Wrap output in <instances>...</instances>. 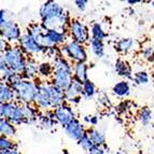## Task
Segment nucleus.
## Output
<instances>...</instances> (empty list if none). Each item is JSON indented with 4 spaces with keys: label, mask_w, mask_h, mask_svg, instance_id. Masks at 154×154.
Masks as SVG:
<instances>
[{
    "label": "nucleus",
    "mask_w": 154,
    "mask_h": 154,
    "mask_svg": "<svg viewBox=\"0 0 154 154\" xmlns=\"http://www.w3.org/2000/svg\"><path fill=\"white\" fill-rule=\"evenodd\" d=\"M40 23L45 29H56L68 33L71 18L68 11L60 3L50 0L42 3L39 8Z\"/></svg>",
    "instance_id": "1"
},
{
    "label": "nucleus",
    "mask_w": 154,
    "mask_h": 154,
    "mask_svg": "<svg viewBox=\"0 0 154 154\" xmlns=\"http://www.w3.org/2000/svg\"><path fill=\"white\" fill-rule=\"evenodd\" d=\"M52 64L54 67V73L50 82L66 92L75 79L73 64L62 54L57 55L52 59Z\"/></svg>",
    "instance_id": "2"
},
{
    "label": "nucleus",
    "mask_w": 154,
    "mask_h": 154,
    "mask_svg": "<svg viewBox=\"0 0 154 154\" xmlns=\"http://www.w3.org/2000/svg\"><path fill=\"white\" fill-rule=\"evenodd\" d=\"M38 80L23 79L21 82L13 86L15 91V97L18 103L21 105H31L35 103L37 93H38Z\"/></svg>",
    "instance_id": "3"
},
{
    "label": "nucleus",
    "mask_w": 154,
    "mask_h": 154,
    "mask_svg": "<svg viewBox=\"0 0 154 154\" xmlns=\"http://www.w3.org/2000/svg\"><path fill=\"white\" fill-rule=\"evenodd\" d=\"M5 58V63L8 64L13 71L17 72L23 75L25 71L26 65L28 57L24 54V52L21 50V48L16 44V45H9V48L5 52H1V55Z\"/></svg>",
    "instance_id": "4"
},
{
    "label": "nucleus",
    "mask_w": 154,
    "mask_h": 154,
    "mask_svg": "<svg viewBox=\"0 0 154 154\" xmlns=\"http://www.w3.org/2000/svg\"><path fill=\"white\" fill-rule=\"evenodd\" d=\"M60 49V54L66 57L68 60L75 64V63H86L88 60V51L84 44H81L73 40H68Z\"/></svg>",
    "instance_id": "5"
},
{
    "label": "nucleus",
    "mask_w": 154,
    "mask_h": 154,
    "mask_svg": "<svg viewBox=\"0 0 154 154\" xmlns=\"http://www.w3.org/2000/svg\"><path fill=\"white\" fill-rule=\"evenodd\" d=\"M0 116L13 123L14 125H26L23 106L17 101L0 103Z\"/></svg>",
    "instance_id": "6"
},
{
    "label": "nucleus",
    "mask_w": 154,
    "mask_h": 154,
    "mask_svg": "<svg viewBox=\"0 0 154 154\" xmlns=\"http://www.w3.org/2000/svg\"><path fill=\"white\" fill-rule=\"evenodd\" d=\"M17 45L21 48V50L24 52V54L28 58H36V56H39V55H48L50 50L52 49V48L51 49H45V48L41 46L35 40L33 37H31L26 31L23 33V36H22Z\"/></svg>",
    "instance_id": "7"
},
{
    "label": "nucleus",
    "mask_w": 154,
    "mask_h": 154,
    "mask_svg": "<svg viewBox=\"0 0 154 154\" xmlns=\"http://www.w3.org/2000/svg\"><path fill=\"white\" fill-rule=\"evenodd\" d=\"M91 31L88 27L80 20H71L68 27V35L70 36L71 40L77 41L81 44H85L90 42Z\"/></svg>",
    "instance_id": "8"
},
{
    "label": "nucleus",
    "mask_w": 154,
    "mask_h": 154,
    "mask_svg": "<svg viewBox=\"0 0 154 154\" xmlns=\"http://www.w3.org/2000/svg\"><path fill=\"white\" fill-rule=\"evenodd\" d=\"M23 33L24 32H22L21 27L13 20H9L3 25H0L1 39H5V41L8 42L9 44H11V45L18 44L22 36H23Z\"/></svg>",
    "instance_id": "9"
},
{
    "label": "nucleus",
    "mask_w": 154,
    "mask_h": 154,
    "mask_svg": "<svg viewBox=\"0 0 154 154\" xmlns=\"http://www.w3.org/2000/svg\"><path fill=\"white\" fill-rule=\"evenodd\" d=\"M38 93H37L35 105L40 109V111L53 110L52 109V99L49 88V81H42L40 78H38Z\"/></svg>",
    "instance_id": "10"
},
{
    "label": "nucleus",
    "mask_w": 154,
    "mask_h": 154,
    "mask_svg": "<svg viewBox=\"0 0 154 154\" xmlns=\"http://www.w3.org/2000/svg\"><path fill=\"white\" fill-rule=\"evenodd\" d=\"M26 32L29 33L31 37H33L35 40L45 49L54 48V45L52 44L50 39L46 36V29L41 25V23H32L28 25V27L26 29Z\"/></svg>",
    "instance_id": "11"
},
{
    "label": "nucleus",
    "mask_w": 154,
    "mask_h": 154,
    "mask_svg": "<svg viewBox=\"0 0 154 154\" xmlns=\"http://www.w3.org/2000/svg\"><path fill=\"white\" fill-rule=\"evenodd\" d=\"M54 114L55 119H56L57 123L59 125H62L63 127H66L71 123L73 120H75V112L72 108V106L69 103H64L63 105H60L59 107H57L56 109H54Z\"/></svg>",
    "instance_id": "12"
},
{
    "label": "nucleus",
    "mask_w": 154,
    "mask_h": 154,
    "mask_svg": "<svg viewBox=\"0 0 154 154\" xmlns=\"http://www.w3.org/2000/svg\"><path fill=\"white\" fill-rule=\"evenodd\" d=\"M64 129L67 136L77 142L79 141L83 136L86 135V131H88V129L84 127V125H83V124L80 122V120H78V119L73 120V121L68 126H66Z\"/></svg>",
    "instance_id": "13"
},
{
    "label": "nucleus",
    "mask_w": 154,
    "mask_h": 154,
    "mask_svg": "<svg viewBox=\"0 0 154 154\" xmlns=\"http://www.w3.org/2000/svg\"><path fill=\"white\" fill-rule=\"evenodd\" d=\"M49 88H50V94H51V99H52V109L54 110L57 107L66 103V93L63 91L62 88H57L56 85L52 84L49 81Z\"/></svg>",
    "instance_id": "14"
},
{
    "label": "nucleus",
    "mask_w": 154,
    "mask_h": 154,
    "mask_svg": "<svg viewBox=\"0 0 154 154\" xmlns=\"http://www.w3.org/2000/svg\"><path fill=\"white\" fill-rule=\"evenodd\" d=\"M38 123L40 124L43 129L46 131H50V129H53L55 126L57 125V121L55 119V114H54V110H48V111H43L40 113V116H39V121Z\"/></svg>",
    "instance_id": "15"
},
{
    "label": "nucleus",
    "mask_w": 154,
    "mask_h": 154,
    "mask_svg": "<svg viewBox=\"0 0 154 154\" xmlns=\"http://www.w3.org/2000/svg\"><path fill=\"white\" fill-rule=\"evenodd\" d=\"M114 71L119 77L124 78L125 80H133L134 78L131 67L129 66L128 62H126L122 58L116 59V64H114Z\"/></svg>",
    "instance_id": "16"
},
{
    "label": "nucleus",
    "mask_w": 154,
    "mask_h": 154,
    "mask_svg": "<svg viewBox=\"0 0 154 154\" xmlns=\"http://www.w3.org/2000/svg\"><path fill=\"white\" fill-rule=\"evenodd\" d=\"M46 36L50 39L52 44L56 46V48H60L68 41L67 40L68 39V33L56 30V29H46Z\"/></svg>",
    "instance_id": "17"
},
{
    "label": "nucleus",
    "mask_w": 154,
    "mask_h": 154,
    "mask_svg": "<svg viewBox=\"0 0 154 154\" xmlns=\"http://www.w3.org/2000/svg\"><path fill=\"white\" fill-rule=\"evenodd\" d=\"M39 64L36 58H28L26 65L25 71L23 73L24 79L27 80H37L39 78Z\"/></svg>",
    "instance_id": "18"
},
{
    "label": "nucleus",
    "mask_w": 154,
    "mask_h": 154,
    "mask_svg": "<svg viewBox=\"0 0 154 154\" xmlns=\"http://www.w3.org/2000/svg\"><path fill=\"white\" fill-rule=\"evenodd\" d=\"M136 48V41L133 38H121L116 40L114 49L120 54H127Z\"/></svg>",
    "instance_id": "19"
},
{
    "label": "nucleus",
    "mask_w": 154,
    "mask_h": 154,
    "mask_svg": "<svg viewBox=\"0 0 154 154\" xmlns=\"http://www.w3.org/2000/svg\"><path fill=\"white\" fill-rule=\"evenodd\" d=\"M15 91L10 84L5 82H0V103L15 101Z\"/></svg>",
    "instance_id": "20"
},
{
    "label": "nucleus",
    "mask_w": 154,
    "mask_h": 154,
    "mask_svg": "<svg viewBox=\"0 0 154 154\" xmlns=\"http://www.w3.org/2000/svg\"><path fill=\"white\" fill-rule=\"evenodd\" d=\"M112 94L119 98H126L131 94V84L127 80L119 81L112 86Z\"/></svg>",
    "instance_id": "21"
},
{
    "label": "nucleus",
    "mask_w": 154,
    "mask_h": 154,
    "mask_svg": "<svg viewBox=\"0 0 154 154\" xmlns=\"http://www.w3.org/2000/svg\"><path fill=\"white\" fill-rule=\"evenodd\" d=\"M73 77L75 80L84 83L88 80V65L86 63H75L73 64Z\"/></svg>",
    "instance_id": "22"
},
{
    "label": "nucleus",
    "mask_w": 154,
    "mask_h": 154,
    "mask_svg": "<svg viewBox=\"0 0 154 154\" xmlns=\"http://www.w3.org/2000/svg\"><path fill=\"white\" fill-rule=\"evenodd\" d=\"M54 73V67L52 62H42L39 64V78L42 81H51Z\"/></svg>",
    "instance_id": "23"
},
{
    "label": "nucleus",
    "mask_w": 154,
    "mask_h": 154,
    "mask_svg": "<svg viewBox=\"0 0 154 154\" xmlns=\"http://www.w3.org/2000/svg\"><path fill=\"white\" fill-rule=\"evenodd\" d=\"M86 135L91 138L93 143L96 146H106V135L103 131L95 128V127H90L86 131Z\"/></svg>",
    "instance_id": "24"
},
{
    "label": "nucleus",
    "mask_w": 154,
    "mask_h": 154,
    "mask_svg": "<svg viewBox=\"0 0 154 154\" xmlns=\"http://www.w3.org/2000/svg\"><path fill=\"white\" fill-rule=\"evenodd\" d=\"M0 133L1 136L13 138L16 135V125L5 119H0Z\"/></svg>",
    "instance_id": "25"
},
{
    "label": "nucleus",
    "mask_w": 154,
    "mask_h": 154,
    "mask_svg": "<svg viewBox=\"0 0 154 154\" xmlns=\"http://www.w3.org/2000/svg\"><path fill=\"white\" fill-rule=\"evenodd\" d=\"M82 90H83V83H81L80 81H78V80L73 79V81H72L69 88L65 92L66 93V99L69 100V99H72V98L82 96Z\"/></svg>",
    "instance_id": "26"
},
{
    "label": "nucleus",
    "mask_w": 154,
    "mask_h": 154,
    "mask_svg": "<svg viewBox=\"0 0 154 154\" xmlns=\"http://www.w3.org/2000/svg\"><path fill=\"white\" fill-rule=\"evenodd\" d=\"M91 38L93 39H97L100 41H105L106 39L108 38V33L106 32V30L103 28L101 24L98 23V22H94V23L91 25Z\"/></svg>",
    "instance_id": "27"
},
{
    "label": "nucleus",
    "mask_w": 154,
    "mask_h": 154,
    "mask_svg": "<svg viewBox=\"0 0 154 154\" xmlns=\"http://www.w3.org/2000/svg\"><path fill=\"white\" fill-rule=\"evenodd\" d=\"M88 44H90L92 53L94 54L95 57H97V58H103V57L105 56L106 50H105V43H103V41L91 38Z\"/></svg>",
    "instance_id": "28"
},
{
    "label": "nucleus",
    "mask_w": 154,
    "mask_h": 154,
    "mask_svg": "<svg viewBox=\"0 0 154 154\" xmlns=\"http://www.w3.org/2000/svg\"><path fill=\"white\" fill-rule=\"evenodd\" d=\"M96 85L94 84L92 80L88 79V81H85L83 83V90H82V97L85 98V99H91L94 96L96 95Z\"/></svg>",
    "instance_id": "29"
},
{
    "label": "nucleus",
    "mask_w": 154,
    "mask_h": 154,
    "mask_svg": "<svg viewBox=\"0 0 154 154\" xmlns=\"http://www.w3.org/2000/svg\"><path fill=\"white\" fill-rule=\"evenodd\" d=\"M17 144L12 138L5 136H0V152L1 151H10V150H16Z\"/></svg>",
    "instance_id": "30"
},
{
    "label": "nucleus",
    "mask_w": 154,
    "mask_h": 154,
    "mask_svg": "<svg viewBox=\"0 0 154 154\" xmlns=\"http://www.w3.org/2000/svg\"><path fill=\"white\" fill-rule=\"evenodd\" d=\"M152 119H153V113L151 109L148 107H143L139 112V121L143 126H148L151 123Z\"/></svg>",
    "instance_id": "31"
},
{
    "label": "nucleus",
    "mask_w": 154,
    "mask_h": 154,
    "mask_svg": "<svg viewBox=\"0 0 154 154\" xmlns=\"http://www.w3.org/2000/svg\"><path fill=\"white\" fill-rule=\"evenodd\" d=\"M133 81L135 82V84H137V85L146 84V83H149L150 77L146 71H138L134 75Z\"/></svg>",
    "instance_id": "32"
},
{
    "label": "nucleus",
    "mask_w": 154,
    "mask_h": 154,
    "mask_svg": "<svg viewBox=\"0 0 154 154\" xmlns=\"http://www.w3.org/2000/svg\"><path fill=\"white\" fill-rule=\"evenodd\" d=\"M141 55L146 62L149 63L154 62V49L151 45L144 46L143 49L141 50Z\"/></svg>",
    "instance_id": "33"
},
{
    "label": "nucleus",
    "mask_w": 154,
    "mask_h": 154,
    "mask_svg": "<svg viewBox=\"0 0 154 154\" xmlns=\"http://www.w3.org/2000/svg\"><path fill=\"white\" fill-rule=\"evenodd\" d=\"M78 144H79V146L86 152L90 151V150L92 149V146H94L93 141L91 140V138L88 136V135H85V136H83L82 138L80 139L79 141H78Z\"/></svg>",
    "instance_id": "34"
},
{
    "label": "nucleus",
    "mask_w": 154,
    "mask_h": 154,
    "mask_svg": "<svg viewBox=\"0 0 154 154\" xmlns=\"http://www.w3.org/2000/svg\"><path fill=\"white\" fill-rule=\"evenodd\" d=\"M83 121L85 124L90 125L91 127H94L95 125H97L98 123V116H85L83 118Z\"/></svg>",
    "instance_id": "35"
},
{
    "label": "nucleus",
    "mask_w": 154,
    "mask_h": 154,
    "mask_svg": "<svg viewBox=\"0 0 154 154\" xmlns=\"http://www.w3.org/2000/svg\"><path fill=\"white\" fill-rule=\"evenodd\" d=\"M106 148L107 146H92V149L88 152V154H106Z\"/></svg>",
    "instance_id": "36"
},
{
    "label": "nucleus",
    "mask_w": 154,
    "mask_h": 154,
    "mask_svg": "<svg viewBox=\"0 0 154 154\" xmlns=\"http://www.w3.org/2000/svg\"><path fill=\"white\" fill-rule=\"evenodd\" d=\"M73 3L81 12H84L86 10V7H88V1L86 0H75Z\"/></svg>",
    "instance_id": "37"
},
{
    "label": "nucleus",
    "mask_w": 154,
    "mask_h": 154,
    "mask_svg": "<svg viewBox=\"0 0 154 154\" xmlns=\"http://www.w3.org/2000/svg\"><path fill=\"white\" fill-rule=\"evenodd\" d=\"M99 101H100V103H101V105L106 106V107H110V106H111L110 98L108 97V95H107L106 93H103V94L99 96Z\"/></svg>",
    "instance_id": "38"
},
{
    "label": "nucleus",
    "mask_w": 154,
    "mask_h": 154,
    "mask_svg": "<svg viewBox=\"0 0 154 154\" xmlns=\"http://www.w3.org/2000/svg\"><path fill=\"white\" fill-rule=\"evenodd\" d=\"M7 16H8L7 11H5V9H1V10H0V25H3L5 22L9 21Z\"/></svg>",
    "instance_id": "39"
},
{
    "label": "nucleus",
    "mask_w": 154,
    "mask_h": 154,
    "mask_svg": "<svg viewBox=\"0 0 154 154\" xmlns=\"http://www.w3.org/2000/svg\"><path fill=\"white\" fill-rule=\"evenodd\" d=\"M9 45H10V44H9L8 42L5 41V39H0V51H1V52H5V50H7L9 48Z\"/></svg>",
    "instance_id": "40"
},
{
    "label": "nucleus",
    "mask_w": 154,
    "mask_h": 154,
    "mask_svg": "<svg viewBox=\"0 0 154 154\" xmlns=\"http://www.w3.org/2000/svg\"><path fill=\"white\" fill-rule=\"evenodd\" d=\"M81 99H82V96H80V97H75V98H72V99H69L67 100V103H69V105H78V103H80V101H81Z\"/></svg>",
    "instance_id": "41"
},
{
    "label": "nucleus",
    "mask_w": 154,
    "mask_h": 154,
    "mask_svg": "<svg viewBox=\"0 0 154 154\" xmlns=\"http://www.w3.org/2000/svg\"><path fill=\"white\" fill-rule=\"evenodd\" d=\"M0 154H22V153L16 149V150H10V151H1Z\"/></svg>",
    "instance_id": "42"
},
{
    "label": "nucleus",
    "mask_w": 154,
    "mask_h": 154,
    "mask_svg": "<svg viewBox=\"0 0 154 154\" xmlns=\"http://www.w3.org/2000/svg\"><path fill=\"white\" fill-rule=\"evenodd\" d=\"M141 1H139V0H127V3L131 5H137V3H140Z\"/></svg>",
    "instance_id": "43"
},
{
    "label": "nucleus",
    "mask_w": 154,
    "mask_h": 154,
    "mask_svg": "<svg viewBox=\"0 0 154 154\" xmlns=\"http://www.w3.org/2000/svg\"><path fill=\"white\" fill-rule=\"evenodd\" d=\"M151 5L154 8V1H151Z\"/></svg>",
    "instance_id": "44"
}]
</instances>
